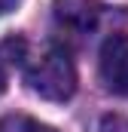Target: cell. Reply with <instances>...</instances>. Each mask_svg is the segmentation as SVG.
Segmentation results:
<instances>
[{
    "mask_svg": "<svg viewBox=\"0 0 128 132\" xmlns=\"http://www.w3.org/2000/svg\"><path fill=\"white\" fill-rule=\"evenodd\" d=\"M25 80L34 95L46 101H67L76 92V68L61 46H49L46 52H40L28 65Z\"/></svg>",
    "mask_w": 128,
    "mask_h": 132,
    "instance_id": "6da1fadb",
    "label": "cell"
},
{
    "mask_svg": "<svg viewBox=\"0 0 128 132\" xmlns=\"http://www.w3.org/2000/svg\"><path fill=\"white\" fill-rule=\"evenodd\" d=\"M55 19L73 34H89L98 28L101 9L95 0H55Z\"/></svg>",
    "mask_w": 128,
    "mask_h": 132,
    "instance_id": "3957f363",
    "label": "cell"
},
{
    "mask_svg": "<svg viewBox=\"0 0 128 132\" xmlns=\"http://www.w3.org/2000/svg\"><path fill=\"white\" fill-rule=\"evenodd\" d=\"M15 3L18 0H0V15H6L9 9H15Z\"/></svg>",
    "mask_w": 128,
    "mask_h": 132,
    "instance_id": "8992f818",
    "label": "cell"
},
{
    "mask_svg": "<svg viewBox=\"0 0 128 132\" xmlns=\"http://www.w3.org/2000/svg\"><path fill=\"white\" fill-rule=\"evenodd\" d=\"M98 74L107 92L128 95V34H110L101 43L98 55Z\"/></svg>",
    "mask_w": 128,
    "mask_h": 132,
    "instance_id": "7a4b0ae2",
    "label": "cell"
},
{
    "mask_svg": "<svg viewBox=\"0 0 128 132\" xmlns=\"http://www.w3.org/2000/svg\"><path fill=\"white\" fill-rule=\"evenodd\" d=\"M98 132H128V117H122V114H107L101 120Z\"/></svg>",
    "mask_w": 128,
    "mask_h": 132,
    "instance_id": "5b68a950",
    "label": "cell"
},
{
    "mask_svg": "<svg viewBox=\"0 0 128 132\" xmlns=\"http://www.w3.org/2000/svg\"><path fill=\"white\" fill-rule=\"evenodd\" d=\"M6 92V71H3V65H0V95Z\"/></svg>",
    "mask_w": 128,
    "mask_h": 132,
    "instance_id": "52a82bcc",
    "label": "cell"
},
{
    "mask_svg": "<svg viewBox=\"0 0 128 132\" xmlns=\"http://www.w3.org/2000/svg\"><path fill=\"white\" fill-rule=\"evenodd\" d=\"M0 132H58L34 117H25V114H12V117H3L0 120Z\"/></svg>",
    "mask_w": 128,
    "mask_h": 132,
    "instance_id": "277c9868",
    "label": "cell"
}]
</instances>
